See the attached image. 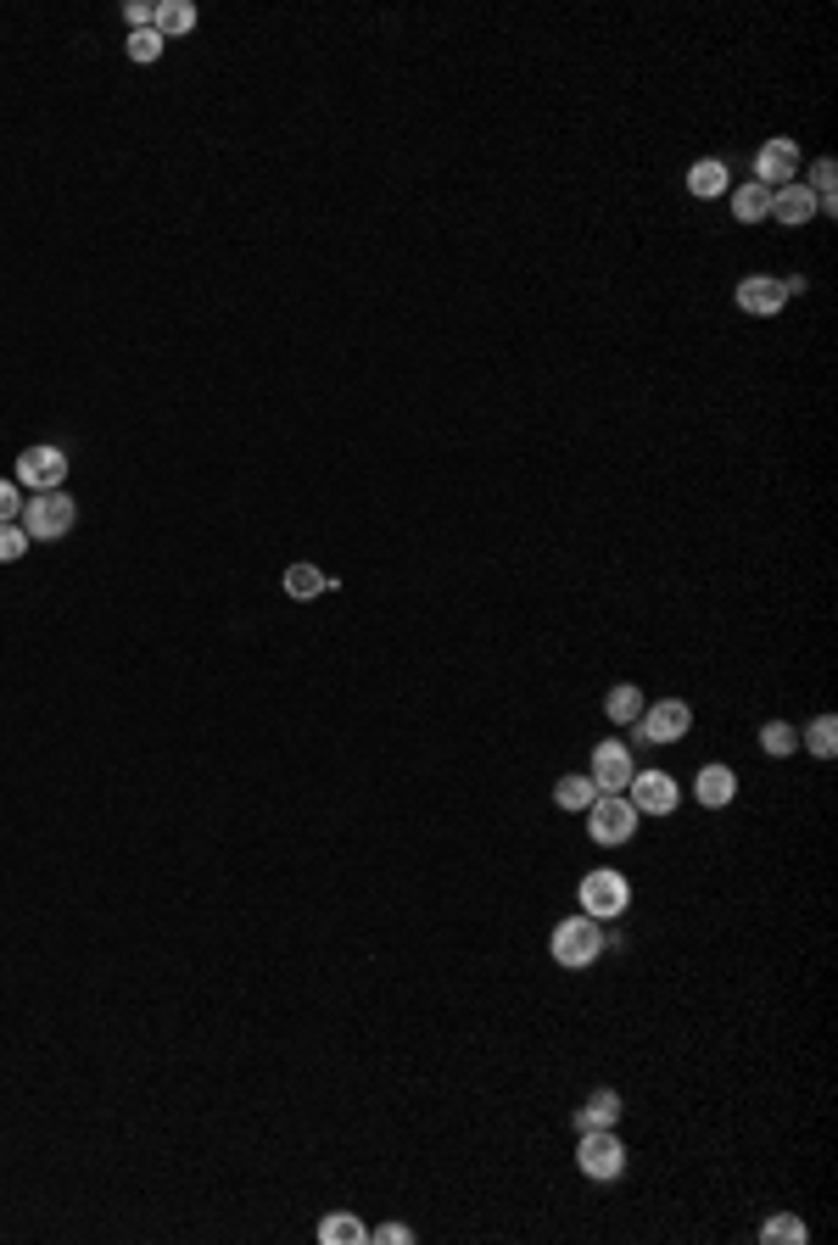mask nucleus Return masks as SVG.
<instances>
[{
	"label": "nucleus",
	"instance_id": "nucleus-24",
	"mask_svg": "<svg viewBox=\"0 0 838 1245\" xmlns=\"http://www.w3.org/2000/svg\"><path fill=\"white\" fill-rule=\"evenodd\" d=\"M761 749H766L772 760H788V754H799V732H794L788 721H766V727H761Z\"/></svg>",
	"mask_w": 838,
	"mask_h": 1245
},
{
	"label": "nucleus",
	"instance_id": "nucleus-22",
	"mask_svg": "<svg viewBox=\"0 0 838 1245\" xmlns=\"http://www.w3.org/2000/svg\"><path fill=\"white\" fill-rule=\"evenodd\" d=\"M761 1239H766V1245H805V1239H810V1228H805V1217L777 1212V1217H766V1223H761Z\"/></svg>",
	"mask_w": 838,
	"mask_h": 1245
},
{
	"label": "nucleus",
	"instance_id": "nucleus-3",
	"mask_svg": "<svg viewBox=\"0 0 838 1245\" xmlns=\"http://www.w3.org/2000/svg\"><path fill=\"white\" fill-rule=\"evenodd\" d=\"M637 805L626 793H599L593 805H587V833H593V844H604V849H621V844H632V833H637Z\"/></svg>",
	"mask_w": 838,
	"mask_h": 1245
},
{
	"label": "nucleus",
	"instance_id": "nucleus-10",
	"mask_svg": "<svg viewBox=\"0 0 838 1245\" xmlns=\"http://www.w3.org/2000/svg\"><path fill=\"white\" fill-rule=\"evenodd\" d=\"M783 302H788V291H783V280H772V275H749V280H738V308H743L749 319H777Z\"/></svg>",
	"mask_w": 838,
	"mask_h": 1245
},
{
	"label": "nucleus",
	"instance_id": "nucleus-29",
	"mask_svg": "<svg viewBox=\"0 0 838 1245\" xmlns=\"http://www.w3.org/2000/svg\"><path fill=\"white\" fill-rule=\"evenodd\" d=\"M123 23H129V34H135V29H151V23H157V7H151V0H129V7H123Z\"/></svg>",
	"mask_w": 838,
	"mask_h": 1245
},
{
	"label": "nucleus",
	"instance_id": "nucleus-18",
	"mask_svg": "<svg viewBox=\"0 0 838 1245\" xmlns=\"http://www.w3.org/2000/svg\"><path fill=\"white\" fill-rule=\"evenodd\" d=\"M732 218H738V224H761V218H772V191L754 185V180L738 185V191H732Z\"/></svg>",
	"mask_w": 838,
	"mask_h": 1245
},
{
	"label": "nucleus",
	"instance_id": "nucleus-2",
	"mask_svg": "<svg viewBox=\"0 0 838 1245\" xmlns=\"http://www.w3.org/2000/svg\"><path fill=\"white\" fill-rule=\"evenodd\" d=\"M73 519H78V503L56 486V492H34L29 503H23V514H18V525H23V537L29 543H62L67 530H73Z\"/></svg>",
	"mask_w": 838,
	"mask_h": 1245
},
{
	"label": "nucleus",
	"instance_id": "nucleus-15",
	"mask_svg": "<svg viewBox=\"0 0 838 1245\" xmlns=\"http://www.w3.org/2000/svg\"><path fill=\"white\" fill-rule=\"evenodd\" d=\"M593 798H599V787H593V776H581V771H570V776L554 782V805L570 811V816H581L587 805H593Z\"/></svg>",
	"mask_w": 838,
	"mask_h": 1245
},
{
	"label": "nucleus",
	"instance_id": "nucleus-4",
	"mask_svg": "<svg viewBox=\"0 0 838 1245\" xmlns=\"http://www.w3.org/2000/svg\"><path fill=\"white\" fill-rule=\"evenodd\" d=\"M576 1168L593 1179V1184H610L626 1173V1145L615 1128H581V1145H576Z\"/></svg>",
	"mask_w": 838,
	"mask_h": 1245
},
{
	"label": "nucleus",
	"instance_id": "nucleus-23",
	"mask_svg": "<svg viewBox=\"0 0 838 1245\" xmlns=\"http://www.w3.org/2000/svg\"><path fill=\"white\" fill-rule=\"evenodd\" d=\"M799 749H810L816 760H832V754H838V721H832V716H816L810 732L799 738Z\"/></svg>",
	"mask_w": 838,
	"mask_h": 1245
},
{
	"label": "nucleus",
	"instance_id": "nucleus-12",
	"mask_svg": "<svg viewBox=\"0 0 838 1245\" xmlns=\"http://www.w3.org/2000/svg\"><path fill=\"white\" fill-rule=\"evenodd\" d=\"M816 213H821V202H816V191H810L805 180H794V185L772 191V218H777V224L799 229V224H810Z\"/></svg>",
	"mask_w": 838,
	"mask_h": 1245
},
{
	"label": "nucleus",
	"instance_id": "nucleus-5",
	"mask_svg": "<svg viewBox=\"0 0 838 1245\" xmlns=\"http://www.w3.org/2000/svg\"><path fill=\"white\" fill-rule=\"evenodd\" d=\"M626 905H632V882H626V871L599 866V871H587V877H581V911L593 916V922L626 916Z\"/></svg>",
	"mask_w": 838,
	"mask_h": 1245
},
{
	"label": "nucleus",
	"instance_id": "nucleus-28",
	"mask_svg": "<svg viewBox=\"0 0 838 1245\" xmlns=\"http://www.w3.org/2000/svg\"><path fill=\"white\" fill-rule=\"evenodd\" d=\"M23 514V486L18 481H0V525H12Z\"/></svg>",
	"mask_w": 838,
	"mask_h": 1245
},
{
	"label": "nucleus",
	"instance_id": "nucleus-21",
	"mask_svg": "<svg viewBox=\"0 0 838 1245\" xmlns=\"http://www.w3.org/2000/svg\"><path fill=\"white\" fill-rule=\"evenodd\" d=\"M330 587H335V581H330L319 565H291V570H286V592H291V598H319V592H330Z\"/></svg>",
	"mask_w": 838,
	"mask_h": 1245
},
{
	"label": "nucleus",
	"instance_id": "nucleus-27",
	"mask_svg": "<svg viewBox=\"0 0 838 1245\" xmlns=\"http://www.w3.org/2000/svg\"><path fill=\"white\" fill-rule=\"evenodd\" d=\"M29 554V537H23V525L12 519V525H0V565H18Z\"/></svg>",
	"mask_w": 838,
	"mask_h": 1245
},
{
	"label": "nucleus",
	"instance_id": "nucleus-20",
	"mask_svg": "<svg viewBox=\"0 0 838 1245\" xmlns=\"http://www.w3.org/2000/svg\"><path fill=\"white\" fill-rule=\"evenodd\" d=\"M319 1239H324V1245H364L369 1228H364L353 1212H330V1217L319 1223Z\"/></svg>",
	"mask_w": 838,
	"mask_h": 1245
},
{
	"label": "nucleus",
	"instance_id": "nucleus-30",
	"mask_svg": "<svg viewBox=\"0 0 838 1245\" xmlns=\"http://www.w3.org/2000/svg\"><path fill=\"white\" fill-rule=\"evenodd\" d=\"M369 1239H380V1245H408V1239H413V1228H408V1223H386V1228H375Z\"/></svg>",
	"mask_w": 838,
	"mask_h": 1245
},
{
	"label": "nucleus",
	"instance_id": "nucleus-25",
	"mask_svg": "<svg viewBox=\"0 0 838 1245\" xmlns=\"http://www.w3.org/2000/svg\"><path fill=\"white\" fill-rule=\"evenodd\" d=\"M832 185H838V168H832V157H821L816 168H810V191H816V202H821V213H832L838 207V196H832Z\"/></svg>",
	"mask_w": 838,
	"mask_h": 1245
},
{
	"label": "nucleus",
	"instance_id": "nucleus-26",
	"mask_svg": "<svg viewBox=\"0 0 838 1245\" xmlns=\"http://www.w3.org/2000/svg\"><path fill=\"white\" fill-rule=\"evenodd\" d=\"M162 45H168V40H162L157 29H135V34H129V62H157Z\"/></svg>",
	"mask_w": 838,
	"mask_h": 1245
},
{
	"label": "nucleus",
	"instance_id": "nucleus-9",
	"mask_svg": "<svg viewBox=\"0 0 838 1245\" xmlns=\"http://www.w3.org/2000/svg\"><path fill=\"white\" fill-rule=\"evenodd\" d=\"M794 180H799V146H794L788 135H777V140H766L761 151H754V185L783 191V185H794Z\"/></svg>",
	"mask_w": 838,
	"mask_h": 1245
},
{
	"label": "nucleus",
	"instance_id": "nucleus-11",
	"mask_svg": "<svg viewBox=\"0 0 838 1245\" xmlns=\"http://www.w3.org/2000/svg\"><path fill=\"white\" fill-rule=\"evenodd\" d=\"M632 771H637V765H632L626 743H599V749H593V771H587V776H593L599 793H626Z\"/></svg>",
	"mask_w": 838,
	"mask_h": 1245
},
{
	"label": "nucleus",
	"instance_id": "nucleus-1",
	"mask_svg": "<svg viewBox=\"0 0 838 1245\" xmlns=\"http://www.w3.org/2000/svg\"><path fill=\"white\" fill-rule=\"evenodd\" d=\"M610 949V933H604V922H593L587 911H576V916H565L559 927H554V938H548V955L565 966V972H581V966H593L599 955Z\"/></svg>",
	"mask_w": 838,
	"mask_h": 1245
},
{
	"label": "nucleus",
	"instance_id": "nucleus-8",
	"mask_svg": "<svg viewBox=\"0 0 838 1245\" xmlns=\"http://www.w3.org/2000/svg\"><path fill=\"white\" fill-rule=\"evenodd\" d=\"M632 727H637V743H677V738H688V727H694V709H688L683 698H665V704L643 709Z\"/></svg>",
	"mask_w": 838,
	"mask_h": 1245
},
{
	"label": "nucleus",
	"instance_id": "nucleus-13",
	"mask_svg": "<svg viewBox=\"0 0 838 1245\" xmlns=\"http://www.w3.org/2000/svg\"><path fill=\"white\" fill-rule=\"evenodd\" d=\"M694 798L705 811H727L732 798H738V776L727 771V765H705L699 776H694Z\"/></svg>",
	"mask_w": 838,
	"mask_h": 1245
},
{
	"label": "nucleus",
	"instance_id": "nucleus-17",
	"mask_svg": "<svg viewBox=\"0 0 838 1245\" xmlns=\"http://www.w3.org/2000/svg\"><path fill=\"white\" fill-rule=\"evenodd\" d=\"M151 29H157L162 40H185V34L196 29V7H191V0H162Z\"/></svg>",
	"mask_w": 838,
	"mask_h": 1245
},
{
	"label": "nucleus",
	"instance_id": "nucleus-19",
	"mask_svg": "<svg viewBox=\"0 0 838 1245\" xmlns=\"http://www.w3.org/2000/svg\"><path fill=\"white\" fill-rule=\"evenodd\" d=\"M643 709H648V704H643V693H637V687H632V681H621V687H610V698H604V716H610V721H615V727H632V721H637V716H643Z\"/></svg>",
	"mask_w": 838,
	"mask_h": 1245
},
{
	"label": "nucleus",
	"instance_id": "nucleus-6",
	"mask_svg": "<svg viewBox=\"0 0 838 1245\" xmlns=\"http://www.w3.org/2000/svg\"><path fill=\"white\" fill-rule=\"evenodd\" d=\"M12 481H18L23 492H56V486L67 481V453L51 448V441H40V448H23Z\"/></svg>",
	"mask_w": 838,
	"mask_h": 1245
},
{
	"label": "nucleus",
	"instance_id": "nucleus-16",
	"mask_svg": "<svg viewBox=\"0 0 838 1245\" xmlns=\"http://www.w3.org/2000/svg\"><path fill=\"white\" fill-rule=\"evenodd\" d=\"M615 1117H621V1095L615 1090H593V1095H587V1106L576 1112V1134L581 1128H615Z\"/></svg>",
	"mask_w": 838,
	"mask_h": 1245
},
{
	"label": "nucleus",
	"instance_id": "nucleus-7",
	"mask_svg": "<svg viewBox=\"0 0 838 1245\" xmlns=\"http://www.w3.org/2000/svg\"><path fill=\"white\" fill-rule=\"evenodd\" d=\"M626 798L637 805V816H670V811L683 805V787H677V776H670V771H632Z\"/></svg>",
	"mask_w": 838,
	"mask_h": 1245
},
{
	"label": "nucleus",
	"instance_id": "nucleus-14",
	"mask_svg": "<svg viewBox=\"0 0 838 1245\" xmlns=\"http://www.w3.org/2000/svg\"><path fill=\"white\" fill-rule=\"evenodd\" d=\"M688 191H694L699 202H710V196H727V191H732V173H727V162H721V157H699V162L688 168Z\"/></svg>",
	"mask_w": 838,
	"mask_h": 1245
}]
</instances>
